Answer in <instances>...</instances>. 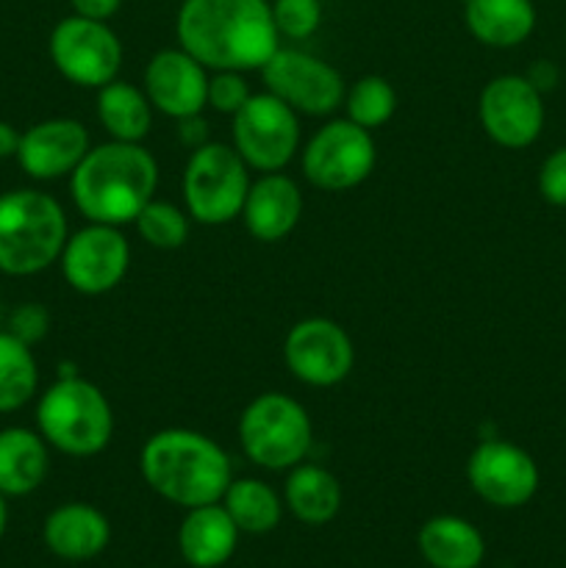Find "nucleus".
Segmentation results:
<instances>
[{
  "mask_svg": "<svg viewBox=\"0 0 566 568\" xmlns=\"http://www.w3.org/2000/svg\"><path fill=\"white\" fill-rule=\"evenodd\" d=\"M178 42L205 70H261L281 48L266 0H183Z\"/></svg>",
  "mask_w": 566,
  "mask_h": 568,
  "instance_id": "nucleus-1",
  "label": "nucleus"
},
{
  "mask_svg": "<svg viewBox=\"0 0 566 568\" xmlns=\"http://www.w3.org/2000/svg\"><path fill=\"white\" fill-rule=\"evenodd\" d=\"M159 164L139 142H109L89 148L70 178L75 209L89 222L125 225L153 200Z\"/></svg>",
  "mask_w": 566,
  "mask_h": 568,
  "instance_id": "nucleus-2",
  "label": "nucleus"
},
{
  "mask_svg": "<svg viewBox=\"0 0 566 568\" xmlns=\"http://www.w3.org/2000/svg\"><path fill=\"white\" fill-rule=\"evenodd\" d=\"M139 469L161 499L186 510L222 503L233 480L225 449L186 427H170L150 436L139 455Z\"/></svg>",
  "mask_w": 566,
  "mask_h": 568,
  "instance_id": "nucleus-3",
  "label": "nucleus"
},
{
  "mask_svg": "<svg viewBox=\"0 0 566 568\" xmlns=\"http://www.w3.org/2000/svg\"><path fill=\"white\" fill-rule=\"evenodd\" d=\"M64 209L37 189L0 194V272L37 275L61 258L67 244Z\"/></svg>",
  "mask_w": 566,
  "mask_h": 568,
  "instance_id": "nucleus-4",
  "label": "nucleus"
},
{
  "mask_svg": "<svg viewBox=\"0 0 566 568\" xmlns=\"http://www.w3.org/2000/svg\"><path fill=\"white\" fill-rule=\"evenodd\" d=\"M39 436L72 458L103 453L114 433V414L94 383L64 375L42 394L37 405Z\"/></svg>",
  "mask_w": 566,
  "mask_h": 568,
  "instance_id": "nucleus-5",
  "label": "nucleus"
},
{
  "mask_svg": "<svg viewBox=\"0 0 566 568\" xmlns=\"http://www.w3.org/2000/svg\"><path fill=\"white\" fill-rule=\"evenodd\" d=\"M311 419L297 399L286 394H261L239 419V442L255 466L270 471L294 469L311 449Z\"/></svg>",
  "mask_w": 566,
  "mask_h": 568,
  "instance_id": "nucleus-6",
  "label": "nucleus"
},
{
  "mask_svg": "<svg viewBox=\"0 0 566 568\" xmlns=\"http://www.w3.org/2000/svg\"><path fill=\"white\" fill-rule=\"evenodd\" d=\"M250 178L242 155L228 144L198 148L183 172V200L200 225H228L242 214Z\"/></svg>",
  "mask_w": 566,
  "mask_h": 568,
  "instance_id": "nucleus-7",
  "label": "nucleus"
},
{
  "mask_svg": "<svg viewBox=\"0 0 566 568\" xmlns=\"http://www.w3.org/2000/svg\"><path fill=\"white\" fill-rule=\"evenodd\" d=\"M300 148V120L292 105L272 92L250 94L233 114V150L259 172H277Z\"/></svg>",
  "mask_w": 566,
  "mask_h": 568,
  "instance_id": "nucleus-8",
  "label": "nucleus"
},
{
  "mask_svg": "<svg viewBox=\"0 0 566 568\" xmlns=\"http://www.w3.org/2000/svg\"><path fill=\"white\" fill-rule=\"evenodd\" d=\"M50 61L67 81L100 89L111 83L122 64V44L105 22L67 17L50 33Z\"/></svg>",
  "mask_w": 566,
  "mask_h": 568,
  "instance_id": "nucleus-9",
  "label": "nucleus"
},
{
  "mask_svg": "<svg viewBox=\"0 0 566 568\" xmlns=\"http://www.w3.org/2000/svg\"><path fill=\"white\" fill-rule=\"evenodd\" d=\"M266 92L292 105L297 114L325 116L344 103V78L336 67L303 50L277 48L275 55L261 67Z\"/></svg>",
  "mask_w": 566,
  "mask_h": 568,
  "instance_id": "nucleus-10",
  "label": "nucleus"
},
{
  "mask_svg": "<svg viewBox=\"0 0 566 568\" xmlns=\"http://www.w3.org/2000/svg\"><path fill=\"white\" fill-rule=\"evenodd\" d=\"M375 142L370 131L350 120H333L311 136L303 153V172L316 189L344 192L370 178Z\"/></svg>",
  "mask_w": 566,
  "mask_h": 568,
  "instance_id": "nucleus-11",
  "label": "nucleus"
},
{
  "mask_svg": "<svg viewBox=\"0 0 566 568\" xmlns=\"http://www.w3.org/2000/svg\"><path fill=\"white\" fill-rule=\"evenodd\" d=\"M283 358L300 383L327 388L353 372L355 349L342 325L325 316H311L286 333Z\"/></svg>",
  "mask_w": 566,
  "mask_h": 568,
  "instance_id": "nucleus-12",
  "label": "nucleus"
},
{
  "mask_svg": "<svg viewBox=\"0 0 566 568\" xmlns=\"http://www.w3.org/2000/svg\"><path fill=\"white\" fill-rule=\"evenodd\" d=\"M466 480L494 508H522L538 491V466L511 442H483L466 460Z\"/></svg>",
  "mask_w": 566,
  "mask_h": 568,
  "instance_id": "nucleus-13",
  "label": "nucleus"
},
{
  "mask_svg": "<svg viewBox=\"0 0 566 568\" xmlns=\"http://www.w3.org/2000/svg\"><path fill=\"white\" fill-rule=\"evenodd\" d=\"M483 131L508 150H522L538 139L544 128L542 92L525 75H497L481 92Z\"/></svg>",
  "mask_w": 566,
  "mask_h": 568,
  "instance_id": "nucleus-14",
  "label": "nucleus"
},
{
  "mask_svg": "<svg viewBox=\"0 0 566 568\" xmlns=\"http://www.w3.org/2000/svg\"><path fill=\"white\" fill-rule=\"evenodd\" d=\"M131 264L128 239L114 225L92 222L83 231L72 233L61 250L64 281L81 294H105L125 277Z\"/></svg>",
  "mask_w": 566,
  "mask_h": 568,
  "instance_id": "nucleus-15",
  "label": "nucleus"
},
{
  "mask_svg": "<svg viewBox=\"0 0 566 568\" xmlns=\"http://www.w3.org/2000/svg\"><path fill=\"white\" fill-rule=\"evenodd\" d=\"M144 94L161 114L186 120L203 111L209 100V75L183 48L159 50L144 70Z\"/></svg>",
  "mask_w": 566,
  "mask_h": 568,
  "instance_id": "nucleus-16",
  "label": "nucleus"
},
{
  "mask_svg": "<svg viewBox=\"0 0 566 568\" xmlns=\"http://www.w3.org/2000/svg\"><path fill=\"white\" fill-rule=\"evenodd\" d=\"M87 153V128L70 116H55V120L37 122L22 133L17 161L33 181H55L61 175H72Z\"/></svg>",
  "mask_w": 566,
  "mask_h": 568,
  "instance_id": "nucleus-17",
  "label": "nucleus"
},
{
  "mask_svg": "<svg viewBox=\"0 0 566 568\" xmlns=\"http://www.w3.org/2000/svg\"><path fill=\"white\" fill-rule=\"evenodd\" d=\"M244 225L259 242H281L297 227L303 216V192L292 178L266 172L250 183L242 205Z\"/></svg>",
  "mask_w": 566,
  "mask_h": 568,
  "instance_id": "nucleus-18",
  "label": "nucleus"
},
{
  "mask_svg": "<svg viewBox=\"0 0 566 568\" xmlns=\"http://www.w3.org/2000/svg\"><path fill=\"white\" fill-rule=\"evenodd\" d=\"M44 547L61 560H92L109 547L111 525L103 510L87 503H67L50 510L42 527Z\"/></svg>",
  "mask_w": 566,
  "mask_h": 568,
  "instance_id": "nucleus-19",
  "label": "nucleus"
},
{
  "mask_svg": "<svg viewBox=\"0 0 566 568\" xmlns=\"http://www.w3.org/2000/svg\"><path fill=\"white\" fill-rule=\"evenodd\" d=\"M239 527L220 503L189 508L178 530V549L192 568H220L233 558Z\"/></svg>",
  "mask_w": 566,
  "mask_h": 568,
  "instance_id": "nucleus-20",
  "label": "nucleus"
},
{
  "mask_svg": "<svg viewBox=\"0 0 566 568\" xmlns=\"http://www.w3.org/2000/svg\"><path fill=\"white\" fill-rule=\"evenodd\" d=\"M420 552L431 568H477L486 558V541L472 521L461 516H433L422 525Z\"/></svg>",
  "mask_w": 566,
  "mask_h": 568,
  "instance_id": "nucleus-21",
  "label": "nucleus"
},
{
  "mask_svg": "<svg viewBox=\"0 0 566 568\" xmlns=\"http://www.w3.org/2000/svg\"><path fill=\"white\" fill-rule=\"evenodd\" d=\"M48 442L28 427L0 430V494L26 497L48 477Z\"/></svg>",
  "mask_w": 566,
  "mask_h": 568,
  "instance_id": "nucleus-22",
  "label": "nucleus"
},
{
  "mask_svg": "<svg viewBox=\"0 0 566 568\" xmlns=\"http://www.w3.org/2000/svg\"><path fill=\"white\" fill-rule=\"evenodd\" d=\"M464 20L477 42L516 48L536 28V6L533 0H464Z\"/></svg>",
  "mask_w": 566,
  "mask_h": 568,
  "instance_id": "nucleus-23",
  "label": "nucleus"
},
{
  "mask_svg": "<svg viewBox=\"0 0 566 568\" xmlns=\"http://www.w3.org/2000/svg\"><path fill=\"white\" fill-rule=\"evenodd\" d=\"M283 499L294 519L303 525H327L342 508V486L322 466L297 464L283 488Z\"/></svg>",
  "mask_w": 566,
  "mask_h": 568,
  "instance_id": "nucleus-24",
  "label": "nucleus"
},
{
  "mask_svg": "<svg viewBox=\"0 0 566 568\" xmlns=\"http://www.w3.org/2000/svg\"><path fill=\"white\" fill-rule=\"evenodd\" d=\"M153 105L142 89L111 81L98 92V116L117 142H142L153 125Z\"/></svg>",
  "mask_w": 566,
  "mask_h": 568,
  "instance_id": "nucleus-25",
  "label": "nucleus"
},
{
  "mask_svg": "<svg viewBox=\"0 0 566 568\" xmlns=\"http://www.w3.org/2000/svg\"><path fill=\"white\" fill-rule=\"evenodd\" d=\"M222 508L239 527V532L247 536H264L281 525L283 503L266 483L255 480V477H244V480H231L225 497H222Z\"/></svg>",
  "mask_w": 566,
  "mask_h": 568,
  "instance_id": "nucleus-26",
  "label": "nucleus"
},
{
  "mask_svg": "<svg viewBox=\"0 0 566 568\" xmlns=\"http://www.w3.org/2000/svg\"><path fill=\"white\" fill-rule=\"evenodd\" d=\"M39 369L31 347L9 331H0V414L20 410L37 394Z\"/></svg>",
  "mask_w": 566,
  "mask_h": 568,
  "instance_id": "nucleus-27",
  "label": "nucleus"
},
{
  "mask_svg": "<svg viewBox=\"0 0 566 568\" xmlns=\"http://www.w3.org/2000/svg\"><path fill=\"white\" fill-rule=\"evenodd\" d=\"M344 109H347L350 122L372 131L392 120L394 109H397V94L386 78L364 75L344 94Z\"/></svg>",
  "mask_w": 566,
  "mask_h": 568,
  "instance_id": "nucleus-28",
  "label": "nucleus"
},
{
  "mask_svg": "<svg viewBox=\"0 0 566 568\" xmlns=\"http://www.w3.org/2000/svg\"><path fill=\"white\" fill-rule=\"evenodd\" d=\"M133 222L139 236L159 250H175L189 239V216L172 203L150 200Z\"/></svg>",
  "mask_w": 566,
  "mask_h": 568,
  "instance_id": "nucleus-29",
  "label": "nucleus"
},
{
  "mask_svg": "<svg viewBox=\"0 0 566 568\" xmlns=\"http://www.w3.org/2000/svg\"><path fill=\"white\" fill-rule=\"evenodd\" d=\"M272 20L281 37L309 39L322 22V3L320 0H275Z\"/></svg>",
  "mask_w": 566,
  "mask_h": 568,
  "instance_id": "nucleus-30",
  "label": "nucleus"
},
{
  "mask_svg": "<svg viewBox=\"0 0 566 568\" xmlns=\"http://www.w3.org/2000/svg\"><path fill=\"white\" fill-rule=\"evenodd\" d=\"M250 98L247 81L242 78V72H216L214 78H209V100L205 105L216 109L220 114H236Z\"/></svg>",
  "mask_w": 566,
  "mask_h": 568,
  "instance_id": "nucleus-31",
  "label": "nucleus"
},
{
  "mask_svg": "<svg viewBox=\"0 0 566 568\" xmlns=\"http://www.w3.org/2000/svg\"><path fill=\"white\" fill-rule=\"evenodd\" d=\"M50 327V314L39 303H26L20 308L11 311L9 316V333H14L20 342H26L28 347L37 342H42L48 336Z\"/></svg>",
  "mask_w": 566,
  "mask_h": 568,
  "instance_id": "nucleus-32",
  "label": "nucleus"
},
{
  "mask_svg": "<svg viewBox=\"0 0 566 568\" xmlns=\"http://www.w3.org/2000/svg\"><path fill=\"white\" fill-rule=\"evenodd\" d=\"M538 192L547 203L566 209V148H558L544 159L538 172Z\"/></svg>",
  "mask_w": 566,
  "mask_h": 568,
  "instance_id": "nucleus-33",
  "label": "nucleus"
},
{
  "mask_svg": "<svg viewBox=\"0 0 566 568\" xmlns=\"http://www.w3.org/2000/svg\"><path fill=\"white\" fill-rule=\"evenodd\" d=\"M75 14L89 17V20H100L105 22L109 17H114L120 11L122 0H70Z\"/></svg>",
  "mask_w": 566,
  "mask_h": 568,
  "instance_id": "nucleus-34",
  "label": "nucleus"
},
{
  "mask_svg": "<svg viewBox=\"0 0 566 568\" xmlns=\"http://www.w3.org/2000/svg\"><path fill=\"white\" fill-rule=\"evenodd\" d=\"M181 139L192 150H198V148H203V144H209V142H205V122L200 120V114L181 120Z\"/></svg>",
  "mask_w": 566,
  "mask_h": 568,
  "instance_id": "nucleus-35",
  "label": "nucleus"
},
{
  "mask_svg": "<svg viewBox=\"0 0 566 568\" xmlns=\"http://www.w3.org/2000/svg\"><path fill=\"white\" fill-rule=\"evenodd\" d=\"M20 136L22 133H17V128L11 125V122L0 120V159L17 155V150H20Z\"/></svg>",
  "mask_w": 566,
  "mask_h": 568,
  "instance_id": "nucleus-36",
  "label": "nucleus"
},
{
  "mask_svg": "<svg viewBox=\"0 0 566 568\" xmlns=\"http://www.w3.org/2000/svg\"><path fill=\"white\" fill-rule=\"evenodd\" d=\"M6 525H9V510H6V497L0 494V538H3Z\"/></svg>",
  "mask_w": 566,
  "mask_h": 568,
  "instance_id": "nucleus-37",
  "label": "nucleus"
}]
</instances>
